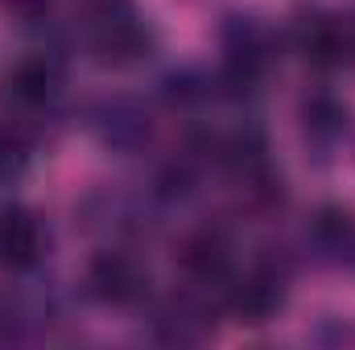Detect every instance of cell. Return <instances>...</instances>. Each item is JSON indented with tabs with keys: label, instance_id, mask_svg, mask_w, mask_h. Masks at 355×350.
<instances>
[{
	"label": "cell",
	"instance_id": "obj_9",
	"mask_svg": "<svg viewBox=\"0 0 355 350\" xmlns=\"http://www.w3.org/2000/svg\"><path fill=\"white\" fill-rule=\"evenodd\" d=\"M21 165H25V145L12 132H0V181L21 174Z\"/></svg>",
	"mask_w": 355,
	"mask_h": 350
},
{
	"label": "cell",
	"instance_id": "obj_3",
	"mask_svg": "<svg viewBox=\"0 0 355 350\" xmlns=\"http://www.w3.org/2000/svg\"><path fill=\"white\" fill-rule=\"evenodd\" d=\"M42 223L21 210V206H4L0 210V268H29L42 256Z\"/></svg>",
	"mask_w": 355,
	"mask_h": 350
},
{
	"label": "cell",
	"instance_id": "obj_8",
	"mask_svg": "<svg viewBox=\"0 0 355 350\" xmlns=\"http://www.w3.org/2000/svg\"><path fill=\"white\" fill-rule=\"evenodd\" d=\"M306 128H310V132L331 136V132H339V128H343V111H339L331 99H314V103L306 107Z\"/></svg>",
	"mask_w": 355,
	"mask_h": 350
},
{
	"label": "cell",
	"instance_id": "obj_6",
	"mask_svg": "<svg viewBox=\"0 0 355 350\" xmlns=\"http://www.w3.org/2000/svg\"><path fill=\"white\" fill-rule=\"evenodd\" d=\"M277 280L272 276H248V280H240L236 288H232V309L240 313V317H248V322H261L268 309L277 305Z\"/></svg>",
	"mask_w": 355,
	"mask_h": 350
},
{
	"label": "cell",
	"instance_id": "obj_5",
	"mask_svg": "<svg viewBox=\"0 0 355 350\" xmlns=\"http://www.w3.org/2000/svg\"><path fill=\"white\" fill-rule=\"evenodd\" d=\"M91 288H95V297L120 305V301H132L145 288V276L137 272V264L128 260V256L107 252V256H99V260L91 264Z\"/></svg>",
	"mask_w": 355,
	"mask_h": 350
},
{
	"label": "cell",
	"instance_id": "obj_2",
	"mask_svg": "<svg viewBox=\"0 0 355 350\" xmlns=\"http://www.w3.org/2000/svg\"><path fill=\"white\" fill-rule=\"evenodd\" d=\"M91 50L103 62L120 66V62H132V58H141L149 50V33L128 12H99L95 25H91Z\"/></svg>",
	"mask_w": 355,
	"mask_h": 350
},
{
	"label": "cell",
	"instance_id": "obj_7",
	"mask_svg": "<svg viewBox=\"0 0 355 350\" xmlns=\"http://www.w3.org/2000/svg\"><path fill=\"white\" fill-rule=\"evenodd\" d=\"M182 264H186L194 276H202V280H219V276L227 272V243H223L219 235H198V239L186 243Z\"/></svg>",
	"mask_w": 355,
	"mask_h": 350
},
{
	"label": "cell",
	"instance_id": "obj_4",
	"mask_svg": "<svg viewBox=\"0 0 355 350\" xmlns=\"http://www.w3.org/2000/svg\"><path fill=\"white\" fill-rule=\"evenodd\" d=\"M58 87V71L50 58H21L4 75V99L17 107H42Z\"/></svg>",
	"mask_w": 355,
	"mask_h": 350
},
{
	"label": "cell",
	"instance_id": "obj_1",
	"mask_svg": "<svg viewBox=\"0 0 355 350\" xmlns=\"http://www.w3.org/2000/svg\"><path fill=\"white\" fill-rule=\"evenodd\" d=\"M297 50L306 54V62L322 71L343 66L355 54V29L339 17H306L297 25Z\"/></svg>",
	"mask_w": 355,
	"mask_h": 350
}]
</instances>
